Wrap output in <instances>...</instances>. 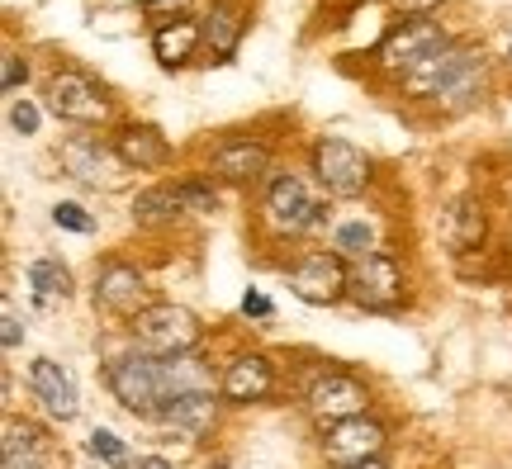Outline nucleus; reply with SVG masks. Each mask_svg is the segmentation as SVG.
Listing matches in <instances>:
<instances>
[{"label":"nucleus","mask_w":512,"mask_h":469,"mask_svg":"<svg viewBox=\"0 0 512 469\" xmlns=\"http://www.w3.org/2000/svg\"><path fill=\"white\" fill-rule=\"evenodd\" d=\"M275 384V370L266 356H238V361L228 365V375H223V398L228 403H256V398H266Z\"/></svg>","instance_id":"16"},{"label":"nucleus","mask_w":512,"mask_h":469,"mask_svg":"<svg viewBox=\"0 0 512 469\" xmlns=\"http://www.w3.org/2000/svg\"><path fill=\"white\" fill-rule=\"evenodd\" d=\"M313 171L332 195H361L370 185V157L361 147L342 143V138H323L313 147Z\"/></svg>","instance_id":"5"},{"label":"nucleus","mask_w":512,"mask_h":469,"mask_svg":"<svg viewBox=\"0 0 512 469\" xmlns=\"http://www.w3.org/2000/svg\"><path fill=\"white\" fill-rule=\"evenodd\" d=\"M133 337L147 356H190L200 346V318L190 308L152 304L133 318Z\"/></svg>","instance_id":"3"},{"label":"nucleus","mask_w":512,"mask_h":469,"mask_svg":"<svg viewBox=\"0 0 512 469\" xmlns=\"http://www.w3.org/2000/svg\"><path fill=\"white\" fill-rule=\"evenodd\" d=\"M48 105H53L57 119H72V124H100L110 114V100L81 72H57L48 81Z\"/></svg>","instance_id":"9"},{"label":"nucleus","mask_w":512,"mask_h":469,"mask_svg":"<svg viewBox=\"0 0 512 469\" xmlns=\"http://www.w3.org/2000/svg\"><path fill=\"white\" fill-rule=\"evenodd\" d=\"M394 5H399V10H403V15H408V19H422V15H427V10H437L441 0H394Z\"/></svg>","instance_id":"33"},{"label":"nucleus","mask_w":512,"mask_h":469,"mask_svg":"<svg viewBox=\"0 0 512 469\" xmlns=\"http://www.w3.org/2000/svg\"><path fill=\"white\" fill-rule=\"evenodd\" d=\"M347 299H356L361 308H375V313H389L399 308L403 299V275L389 256H375L370 252L356 271H351V285H347Z\"/></svg>","instance_id":"10"},{"label":"nucleus","mask_w":512,"mask_h":469,"mask_svg":"<svg viewBox=\"0 0 512 469\" xmlns=\"http://www.w3.org/2000/svg\"><path fill=\"white\" fill-rule=\"evenodd\" d=\"M508 53H512V48H508Z\"/></svg>","instance_id":"38"},{"label":"nucleus","mask_w":512,"mask_h":469,"mask_svg":"<svg viewBox=\"0 0 512 469\" xmlns=\"http://www.w3.org/2000/svg\"><path fill=\"white\" fill-rule=\"evenodd\" d=\"M176 214H185L176 185H162V190H147V195L133 199V218L138 223H166V218H176Z\"/></svg>","instance_id":"24"},{"label":"nucleus","mask_w":512,"mask_h":469,"mask_svg":"<svg viewBox=\"0 0 512 469\" xmlns=\"http://www.w3.org/2000/svg\"><path fill=\"white\" fill-rule=\"evenodd\" d=\"M95 304L110 308V313H124V318H138L143 308H152L147 304L143 275L133 266H119V261L100 266V275H95Z\"/></svg>","instance_id":"12"},{"label":"nucleus","mask_w":512,"mask_h":469,"mask_svg":"<svg viewBox=\"0 0 512 469\" xmlns=\"http://www.w3.org/2000/svg\"><path fill=\"white\" fill-rule=\"evenodd\" d=\"M114 157H119L124 166H133V171H157V166H166V157H171V143H166L157 128L133 124V128H124V133H119Z\"/></svg>","instance_id":"18"},{"label":"nucleus","mask_w":512,"mask_h":469,"mask_svg":"<svg viewBox=\"0 0 512 469\" xmlns=\"http://www.w3.org/2000/svg\"><path fill=\"white\" fill-rule=\"evenodd\" d=\"M337 247H342L347 256H370L366 252V247H370V228H366V223H347V228L337 233Z\"/></svg>","instance_id":"28"},{"label":"nucleus","mask_w":512,"mask_h":469,"mask_svg":"<svg viewBox=\"0 0 512 469\" xmlns=\"http://www.w3.org/2000/svg\"><path fill=\"white\" fill-rule=\"evenodd\" d=\"M309 413L318 422H347V417H366V384L347 370H328V375H318V384L309 389Z\"/></svg>","instance_id":"7"},{"label":"nucleus","mask_w":512,"mask_h":469,"mask_svg":"<svg viewBox=\"0 0 512 469\" xmlns=\"http://www.w3.org/2000/svg\"><path fill=\"white\" fill-rule=\"evenodd\" d=\"M5 469H43V441L34 427H5Z\"/></svg>","instance_id":"23"},{"label":"nucleus","mask_w":512,"mask_h":469,"mask_svg":"<svg viewBox=\"0 0 512 469\" xmlns=\"http://www.w3.org/2000/svg\"><path fill=\"white\" fill-rule=\"evenodd\" d=\"M323 451H328V460L337 469L380 460V451H384V427H380V422H370V417H347V422L328 427V436H323Z\"/></svg>","instance_id":"11"},{"label":"nucleus","mask_w":512,"mask_h":469,"mask_svg":"<svg viewBox=\"0 0 512 469\" xmlns=\"http://www.w3.org/2000/svg\"><path fill=\"white\" fill-rule=\"evenodd\" d=\"M53 223H57V228H67V233H91V228H95V218L86 214L81 204H57Z\"/></svg>","instance_id":"27"},{"label":"nucleus","mask_w":512,"mask_h":469,"mask_svg":"<svg viewBox=\"0 0 512 469\" xmlns=\"http://www.w3.org/2000/svg\"><path fill=\"white\" fill-rule=\"evenodd\" d=\"M214 417H219V398L214 389H195V394H181L171 408L162 413V422L171 432H181L185 441H200L209 427H214Z\"/></svg>","instance_id":"15"},{"label":"nucleus","mask_w":512,"mask_h":469,"mask_svg":"<svg viewBox=\"0 0 512 469\" xmlns=\"http://www.w3.org/2000/svg\"><path fill=\"white\" fill-rule=\"evenodd\" d=\"M86 446H91L95 460H105V465H114V469H128V446L114 432H105V427H100V432H91V441H86Z\"/></svg>","instance_id":"25"},{"label":"nucleus","mask_w":512,"mask_h":469,"mask_svg":"<svg viewBox=\"0 0 512 469\" xmlns=\"http://www.w3.org/2000/svg\"><path fill=\"white\" fill-rule=\"evenodd\" d=\"M441 237H446V247L456 256L475 252L479 242H484V209H479L475 199H456V204L441 214Z\"/></svg>","instance_id":"19"},{"label":"nucleus","mask_w":512,"mask_h":469,"mask_svg":"<svg viewBox=\"0 0 512 469\" xmlns=\"http://www.w3.org/2000/svg\"><path fill=\"white\" fill-rule=\"evenodd\" d=\"M0 342H5V351H15L19 342H24V327H19V313L10 304H5V327H0Z\"/></svg>","instance_id":"30"},{"label":"nucleus","mask_w":512,"mask_h":469,"mask_svg":"<svg viewBox=\"0 0 512 469\" xmlns=\"http://www.w3.org/2000/svg\"><path fill=\"white\" fill-rule=\"evenodd\" d=\"M24 76H29V67H24L19 57H5V72H0V81H5V91H15V86H24Z\"/></svg>","instance_id":"32"},{"label":"nucleus","mask_w":512,"mask_h":469,"mask_svg":"<svg viewBox=\"0 0 512 469\" xmlns=\"http://www.w3.org/2000/svg\"><path fill=\"white\" fill-rule=\"evenodd\" d=\"M209 469H223V465H209Z\"/></svg>","instance_id":"37"},{"label":"nucleus","mask_w":512,"mask_h":469,"mask_svg":"<svg viewBox=\"0 0 512 469\" xmlns=\"http://www.w3.org/2000/svg\"><path fill=\"white\" fill-rule=\"evenodd\" d=\"M347 285L351 271L337 252H313L290 271V289L304 304H337V299H347Z\"/></svg>","instance_id":"6"},{"label":"nucleus","mask_w":512,"mask_h":469,"mask_svg":"<svg viewBox=\"0 0 512 469\" xmlns=\"http://www.w3.org/2000/svg\"><path fill=\"white\" fill-rule=\"evenodd\" d=\"M29 389H34V398L57 417V422H72L76 408H81V398H76V379L67 375L57 361H34L29 365Z\"/></svg>","instance_id":"13"},{"label":"nucleus","mask_w":512,"mask_h":469,"mask_svg":"<svg viewBox=\"0 0 512 469\" xmlns=\"http://www.w3.org/2000/svg\"><path fill=\"white\" fill-rule=\"evenodd\" d=\"M242 24H247V19H242V0H214V10L204 15V43L219 57L238 53Z\"/></svg>","instance_id":"20"},{"label":"nucleus","mask_w":512,"mask_h":469,"mask_svg":"<svg viewBox=\"0 0 512 469\" xmlns=\"http://www.w3.org/2000/svg\"><path fill=\"white\" fill-rule=\"evenodd\" d=\"M266 218H271L275 233H304L328 218V204H318L299 176H275L266 190Z\"/></svg>","instance_id":"4"},{"label":"nucleus","mask_w":512,"mask_h":469,"mask_svg":"<svg viewBox=\"0 0 512 469\" xmlns=\"http://www.w3.org/2000/svg\"><path fill=\"white\" fill-rule=\"evenodd\" d=\"M266 162H271V152H266L261 143H223L219 152L209 157V171H214V181L247 185L266 171Z\"/></svg>","instance_id":"17"},{"label":"nucleus","mask_w":512,"mask_h":469,"mask_svg":"<svg viewBox=\"0 0 512 469\" xmlns=\"http://www.w3.org/2000/svg\"><path fill=\"white\" fill-rule=\"evenodd\" d=\"M143 5H147V10H181L185 0H143Z\"/></svg>","instance_id":"34"},{"label":"nucleus","mask_w":512,"mask_h":469,"mask_svg":"<svg viewBox=\"0 0 512 469\" xmlns=\"http://www.w3.org/2000/svg\"><path fill=\"white\" fill-rule=\"evenodd\" d=\"M62 171L72 176V181L81 185H114V157H110V147H100L95 138H67L62 143Z\"/></svg>","instance_id":"14"},{"label":"nucleus","mask_w":512,"mask_h":469,"mask_svg":"<svg viewBox=\"0 0 512 469\" xmlns=\"http://www.w3.org/2000/svg\"><path fill=\"white\" fill-rule=\"evenodd\" d=\"M214 379L200 356H124L110 365V389L128 413L162 417L181 394L209 389Z\"/></svg>","instance_id":"1"},{"label":"nucleus","mask_w":512,"mask_h":469,"mask_svg":"<svg viewBox=\"0 0 512 469\" xmlns=\"http://www.w3.org/2000/svg\"><path fill=\"white\" fill-rule=\"evenodd\" d=\"M347 469H389L384 460H366V465H347Z\"/></svg>","instance_id":"36"},{"label":"nucleus","mask_w":512,"mask_h":469,"mask_svg":"<svg viewBox=\"0 0 512 469\" xmlns=\"http://www.w3.org/2000/svg\"><path fill=\"white\" fill-rule=\"evenodd\" d=\"M29 289H34L38 308L67 304V299H72V271H67L62 261H53V256H43V261L29 266Z\"/></svg>","instance_id":"22"},{"label":"nucleus","mask_w":512,"mask_h":469,"mask_svg":"<svg viewBox=\"0 0 512 469\" xmlns=\"http://www.w3.org/2000/svg\"><path fill=\"white\" fill-rule=\"evenodd\" d=\"M138 469H171V465H166V460H157V455H147V460H143Z\"/></svg>","instance_id":"35"},{"label":"nucleus","mask_w":512,"mask_h":469,"mask_svg":"<svg viewBox=\"0 0 512 469\" xmlns=\"http://www.w3.org/2000/svg\"><path fill=\"white\" fill-rule=\"evenodd\" d=\"M200 38H204V24H195V19H171V24H162V29L152 34V53H157L162 67H181L185 57L195 53Z\"/></svg>","instance_id":"21"},{"label":"nucleus","mask_w":512,"mask_h":469,"mask_svg":"<svg viewBox=\"0 0 512 469\" xmlns=\"http://www.w3.org/2000/svg\"><path fill=\"white\" fill-rule=\"evenodd\" d=\"M176 195H181V209H195V214H209V209H219V190L204 181H185L176 185Z\"/></svg>","instance_id":"26"},{"label":"nucleus","mask_w":512,"mask_h":469,"mask_svg":"<svg viewBox=\"0 0 512 469\" xmlns=\"http://www.w3.org/2000/svg\"><path fill=\"white\" fill-rule=\"evenodd\" d=\"M10 128H15V133H24V138H29V133H38V109L29 105V100H19V105L10 109Z\"/></svg>","instance_id":"29"},{"label":"nucleus","mask_w":512,"mask_h":469,"mask_svg":"<svg viewBox=\"0 0 512 469\" xmlns=\"http://www.w3.org/2000/svg\"><path fill=\"white\" fill-rule=\"evenodd\" d=\"M437 48H446V34H441L437 19H403L399 29L380 43V62L389 72H413L422 57H432Z\"/></svg>","instance_id":"8"},{"label":"nucleus","mask_w":512,"mask_h":469,"mask_svg":"<svg viewBox=\"0 0 512 469\" xmlns=\"http://www.w3.org/2000/svg\"><path fill=\"white\" fill-rule=\"evenodd\" d=\"M242 313H247V318H271V299L247 289V294H242Z\"/></svg>","instance_id":"31"},{"label":"nucleus","mask_w":512,"mask_h":469,"mask_svg":"<svg viewBox=\"0 0 512 469\" xmlns=\"http://www.w3.org/2000/svg\"><path fill=\"white\" fill-rule=\"evenodd\" d=\"M403 86L413 95H437L446 105H470L484 86V62L470 48H437L432 57H422L413 72H403Z\"/></svg>","instance_id":"2"}]
</instances>
